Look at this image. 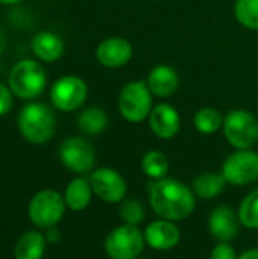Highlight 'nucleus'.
Segmentation results:
<instances>
[{"label": "nucleus", "mask_w": 258, "mask_h": 259, "mask_svg": "<svg viewBox=\"0 0 258 259\" xmlns=\"http://www.w3.org/2000/svg\"><path fill=\"white\" fill-rule=\"evenodd\" d=\"M47 74L38 61L21 59L12 65L8 76V87L21 100L36 99L46 88Z\"/></svg>", "instance_id": "obj_3"}, {"label": "nucleus", "mask_w": 258, "mask_h": 259, "mask_svg": "<svg viewBox=\"0 0 258 259\" xmlns=\"http://www.w3.org/2000/svg\"><path fill=\"white\" fill-rule=\"evenodd\" d=\"M222 175L228 184L242 187L258 179V153L252 149L231 153L222 165Z\"/></svg>", "instance_id": "obj_10"}, {"label": "nucleus", "mask_w": 258, "mask_h": 259, "mask_svg": "<svg viewBox=\"0 0 258 259\" xmlns=\"http://www.w3.org/2000/svg\"><path fill=\"white\" fill-rule=\"evenodd\" d=\"M46 240L49 241V243H59L61 241V231L56 228V226H52V228H49V229H46Z\"/></svg>", "instance_id": "obj_29"}, {"label": "nucleus", "mask_w": 258, "mask_h": 259, "mask_svg": "<svg viewBox=\"0 0 258 259\" xmlns=\"http://www.w3.org/2000/svg\"><path fill=\"white\" fill-rule=\"evenodd\" d=\"M21 0H0V5H6V6H12V5H17L20 3Z\"/></svg>", "instance_id": "obj_32"}, {"label": "nucleus", "mask_w": 258, "mask_h": 259, "mask_svg": "<svg viewBox=\"0 0 258 259\" xmlns=\"http://www.w3.org/2000/svg\"><path fill=\"white\" fill-rule=\"evenodd\" d=\"M239 220L248 229H258V190L251 191L239 206Z\"/></svg>", "instance_id": "obj_25"}, {"label": "nucleus", "mask_w": 258, "mask_h": 259, "mask_svg": "<svg viewBox=\"0 0 258 259\" xmlns=\"http://www.w3.org/2000/svg\"><path fill=\"white\" fill-rule=\"evenodd\" d=\"M132 44L122 36H109L96 47V59L105 68H120L132 59Z\"/></svg>", "instance_id": "obj_12"}, {"label": "nucleus", "mask_w": 258, "mask_h": 259, "mask_svg": "<svg viewBox=\"0 0 258 259\" xmlns=\"http://www.w3.org/2000/svg\"><path fill=\"white\" fill-rule=\"evenodd\" d=\"M12 91L9 87L0 82V117L8 114L12 108Z\"/></svg>", "instance_id": "obj_27"}, {"label": "nucleus", "mask_w": 258, "mask_h": 259, "mask_svg": "<svg viewBox=\"0 0 258 259\" xmlns=\"http://www.w3.org/2000/svg\"><path fill=\"white\" fill-rule=\"evenodd\" d=\"M5 49H6V33H5V30H3V27L0 24V55L5 52Z\"/></svg>", "instance_id": "obj_31"}, {"label": "nucleus", "mask_w": 258, "mask_h": 259, "mask_svg": "<svg viewBox=\"0 0 258 259\" xmlns=\"http://www.w3.org/2000/svg\"><path fill=\"white\" fill-rule=\"evenodd\" d=\"M146 244L144 234L131 225H122L113 229L105 240V252L111 259H135Z\"/></svg>", "instance_id": "obj_7"}, {"label": "nucleus", "mask_w": 258, "mask_h": 259, "mask_svg": "<svg viewBox=\"0 0 258 259\" xmlns=\"http://www.w3.org/2000/svg\"><path fill=\"white\" fill-rule=\"evenodd\" d=\"M108 123L106 111L99 106H90L78 115V129L85 135H100Z\"/></svg>", "instance_id": "obj_20"}, {"label": "nucleus", "mask_w": 258, "mask_h": 259, "mask_svg": "<svg viewBox=\"0 0 258 259\" xmlns=\"http://www.w3.org/2000/svg\"><path fill=\"white\" fill-rule=\"evenodd\" d=\"M234 15L243 27L258 30V0H236Z\"/></svg>", "instance_id": "obj_24"}, {"label": "nucleus", "mask_w": 258, "mask_h": 259, "mask_svg": "<svg viewBox=\"0 0 258 259\" xmlns=\"http://www.w3.org/2000/svg\"><path fill=\"white\" fill-rule=\"evenodd\" d=\"M144 240L148 246L155 250H170L178 246L181 240V231L173 222L160 219L148 225L144 231Z\"/></svg>", "instance_id": "obj_15"}, {"label": "nucleus", "mask_w": 258, "mask_h": 259, "mask_svg": "<svg viewBox=\"0 0 258 259\" xmlns=\"http://www.w3.org/2000/svg\"><path fill=\"white\" fill-rule=\"evenodd\" d=\"M240 225L239 214H236L230 206L214 208L208 219V229L219 243L233 241L239 234Z\"/></svg>", "instance_id": "obj_14"}, {"label": "nucleus", "mask_w": 258, "mask_h": 259, "mask_svg": "<svg viewBox=\"0 0 258 259\" xmlns=\"http://www.w3.org/2000/svg\"><path fill=\"white\" fill-rule=\"evenodd\" d=\"M46 237L36 231L24 232L14 246L15 259H41L46 252Z\"/></svg>", "instance_id": "obj_18"}, {"label": "nucleus", "mask_w": 258, "mask_h": 259, "mask_svg": "<svg viewBox=\"0 0 258 259\" xmlns=\"http://www.w3.org/2000/svg\"><path fill=\"white\" fill-rule=\"evenodd\" d=\"M224 135L237 150L252 149L258 141V121L248 109H233L224 118Z\"/></svg>", "instance_id": "obj_5"}, {"label": "nucleus", "mask_w": 258, "mask_h": 259, "mask_svg": "<svg viewBox=\"0 0 258 259\" xmlns=\"http://www.w3.org/2000/svg\"><path fill=\"white\" fill-rule=\"evenodd\" d=\"M141 170L152 181H158L167 176L169 173V159L160 150H151L143 155Z\"/></svg>", "instance_id": "obj_23"}, {"label": "nucleus", "mask_w": 258, "mask_h": 259, "mask_svg": "<svg viewBox=\"0 0 258 259\" xmlns=\"http://www.w3.org/2000/svg\"><path fill=\"white\" fill-rule=\"evenodd\" d=\"M59 159L70 171L84 175L91 171L96 164V149L82 137H70L59 146Z\"/></svg>", "instance_id": "obj_9"}, {"label": "nucleus", "mask_w": 258, "mask_h": 259, "mask_svg": "<svg viewBox=\"0 0 258 259\" xmlns=\"http://www.w3.org/2000/svg\"><path fill=\"white\" fill-rule=\"evenodd\" d=\"M224 115L213 106L201 108L193 118L195 127L202 135H213L224 126Z\"/></svg>", "instance_id": "obj_22"}, {"label": "nucleus", "mask_w": 258, "mask_h": 259, "mask_svg": "<svg viewBox=\"0 0 258 259\" xmlns=\"http://www.w3.org/2000/svg\"><path fill=\"white\" fill-rule=\"evenodd\" d=\"M120 219L131 226H137L144 220V208L138 200L129 199L123 200L120 203V211H119Z\"/></svg>", "instance_id": "obj_26"}, {"label": "nucleus", "mask_w": 258, "mask_h": 259, "mask_svg": "<svg viewBox=\"0 0 258 259\" xmlns=\"http://www.w3.org/2000/svg\"><path fill=\"white\" fill-rule=\"evenodd\" d=\"M152 93L146 80H131L119 93L117 108L120 115L129 123H141L149 118L152 105Z\"/></svg>", "instance_id": "obj_4"}, {"label": "nucleus", "mask_w": 258, "mask_h": 259, "mask_svg": "<svg viewBox=\"0 0 258 259\" xmlns=\"http://www.w3.org/2000/svg\"><path fill=\"white\" fill-rule=\"evenodd\" d=\"M146 83L152 96L160 97V99H167L178 91L179 74L173 67L167 64H160L151 70Z\"/></svg>", "instance_id": "obj_16"}, {"label": "nucleus", "mask_w": 258, "mask_h": 259, "mask_svg": "<svg viewBox=\"0 0 258 259\" xmlns=\"http://www.w3.org/2000/svg\"><path fill=\"white\" fill-rule=\"evenodd\" d=\"M135 259H143V258H135Z\"/></svg>", "instance_id": "obj_33"}, {"label": "nucleus", "mask_w": 258, "mask_h": 259, "mask_svg": "<svg viewBox=\"0 0 258 259\" xmlns=\"http://www.w3.org/2000/svg\"><path fill=\"white\" fill-rule=\"evenodd\" d=\"M64 197L55 190L38 191L29 202L27 214L30 222L40 229L56 226L65 211Z\"/></svg>", "instance_id": "obj_6"}, {"label": "nucleus", "mask_w": 258, "mask_h": 259, "mask_svg": "<svg viewBox=\"0 0 258 259\" xmlns=\"http://www.w3.org/2000/svg\"><path fill=\"white\" fill-rule=\"evenodd\" d=\"M32 53L43 62H55L64 55L62 38L52 30H41L32 36Z\"/></svg>", "instance_id": "obj_17"}, {"label": "nucleus", "mask_w": 258, "mask_h": 259, "mask_svg": "<svg viewBox=\"0 0 258 259\" xmlns=\"http://www.w3.org/2000/svg\"><path fill=\"white\" fill-rule=\"evenodd\" d=\"M211 259H237V256L228 243H219L211 252Z\"/></svg>", "instance_id": "obj_28"}, {"label": "nucleus", "mask_w": 258, "mask_h": 259, "mask_svg": "<svg viewBox=\"0 0 258 259\" xmlns=\"http://www.w3.org/2000/svg\"><path fill=\"white\" fill-rule=\"evenodd\" d=\"M17 126L27 143L40 146L52 140L56 129V117L49 105L43 102H30L20 111Z\"/></svg>", "instance_id": "obj_2"}, {"label": "nucleus", "mask_w": 258, "mask_h": 259, "mask_svg": "<svg viewBox=\"0 0 258 259\" xmlns=\"http://www.w3.org/2000/svg\"><path fill=\"white\" fill-rule=\"evenodd\" d=\"M227 184L228 182L222 173L205 171L193 181V191L201 199H214L225 190Z\"/></svg>", "instance_id": "obj_21"}, {"label": "nucleus", "mask_w": 258, "mask_h": 259, "mask_svg": "<svg viewBox=\"0 0 258 259\" xmlns=\"http://www.w3.org/2000/svg\"><path fill=\"white\" fill-rule=\"evenodd\" d=\"M237 259H258V249L246 250L245 253H242Z\"/></svg>", "instance_id": "obj_30"}, {"label": "nucleus", "mask_w": 258, "mask_h": 259, "mask_svg": "<svg viewBox=\"0 0 258 259\" xmlns=\"http://www.w3.org/2000/svg\"><path fill=\"white\" fill-rule=\"evenodd\" d=\"M149 126L160 140H172L181 127V117L175 106L169 103H158L152 108L149 115Z\"/></svg>", "instance_id": "obj_13"}, {"label": "nucleus", "mask_w": 258, "mask_h": 259, "mask_svg": "<svg viewBox=\"0 0 258 259\" xmlns=\"http://www.w3.org/2000/svg\"><path fill=\"white\" fill-rule=\"evenodd\" d=\"M91 196L93 188L90 181H87L85 178H76L67 185L64 200L71 211H84L90 205Z\"/></svg>", "instance_id": "obj_19"}, {"label": "nucleus", "mask_w": 258, "mask_h": 259, "mask_svg": "<svg viewBox=\"0 0 258 259\" xmlns=\"http://www.w3.org/2000/svg\"><path fill=\"white\" fill-rule=\"evenodd\" d=\"M148 190L151 208L160 219L179 222L187 219L196 206L193 188L176 179L163 178L152 181Z\"/></svg>", "instance_id": "obj_1"}, {"label": "nucleus", "mask_w": 258, "mask_h": 259, "mask_svg": "<svg viewBox=\"0 0 258 259\" xmlns=\"http://www.w3.org/2000/svg\"><path fill=\"white\" fill-rule=\"evenodd\" d=\"M88 96L87 82L75 74H67L53 82L50 88L52 105L62 112H73L79 109Z\"/></svg>", "instance_id": "obj_8"}, {"label": "nucleus", "mask_w": 258, "mask_h": 259, "mask_svg": "<svg viewBox=\"0 0 258 259\" xmlns=\"http://www.w3.org/2000/svg\"><path fill=\"white\" fill-rule=\"evenodd\" d=\"M93 193L105 203H122L126 197V181L123 176L109 167H100L90 176Z\"/></svg>", "instance_id": "obj_11"}]
</instances>
